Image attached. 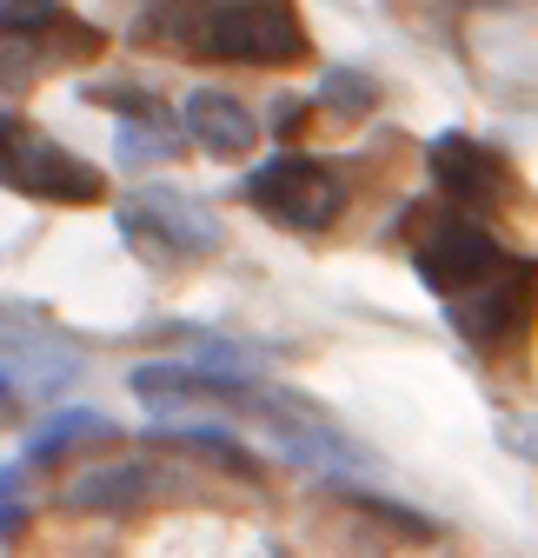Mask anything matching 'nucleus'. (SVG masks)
<instances>
[{"mask_svg":"<svg viewBox=\"0 0 538 558\" xmlns=\"http://www.w3.org/2000/svg\"><path fill=\"white\" fill-rule=\"evenodd\" d=\"M0 186L34 193V199H60V206H87V199H100L107 180L66 147H53L47 133H34L21 113H0Z\"/></svg>","mask_w":538,"mask_h":558,"instance_id":"nucleus-1","label":"nucleus"},{"mask_svg":"<svg viewBox=\"0 0 538 558\" xmlns=\"http://www.w3.org/2000/svg\"><path fill=\"white\" fill-rule=\"evenodd\" d=\"M246 199L259 206V214H273L280 227H293V233H319V227L340 220L346 186H340V173H332L326 160H313V154H280V160L253 167Z\"/></svg>","mask_w":538,"mask_h":558,"instance_id":"nucleus-2","label":"nucleus"},{"mask_svg":"<svg viewBox=\"0 0 538 558\" xmlns=\"http://www.w3.org/2000/svg\"><path fill=\"white\" fill-rule=\"evenodd\" d=\"M199 47L220 53V60H253V66H280L306 53L299 21L280 8V0H227L199 21Z\"/></svg>","mask_w":538,"mask_h":558,"instance_id":"nucleus-3","label":"nucleus"},{"mask_svg":"<svg viewBox=\"0 0 538 558\" xmlns=\"http://www.w3.org/2000/svg\"><path fill=\"white\" fill-rule=\"evenodd\" d=\"M538 319V259H505L486 287L452 300V326L473 345H512Z\"/></svg>","mask_w":538,"mask_h":558,"instance_id":"nucleus-4","label":"nucleus"},{"mask_svg":"<svg viewBox=\"0 0 538 558\" xmlns=\"http://www.w3.org/2000/svg\"><path fill=\"white\" fill-rule=\"evenodd\" d=\"M413 259H419V279H426L432 293H445V300H465L473 287H486V279L505 266L499 240L486 227H473V220H439L413 246Z\"/></svg>","mask_w":538,"mask_h":558,"instance_id":"nucleus-5","label":"nucleus"},{"mask_svg":"<svg viewBox=\"0 0 538 558\" xmlns=\"http://www.w3.org/2000/svg\"><path fill=\"white\" fill-rule=\"evenodd\" d=\"M426 167H432L439 193L458 199L465 214H486L492 199H505V160L492 147H479L473 133H439L426 147Z\"/></svg>","mask_w":538,"mask_h":558,"instance_id":"nucleus-6","label":"nucleus"},{"mask_svg":"<svg viewBox=\"0 0 538 558\" xmlns=\"http://www.w3.org/2000/svg\"><path fill=\"white\" fill-rule=\"evenodd\" d=\"M180 126H186L213 160H246L253 140H259V120H253L233 94H220V87H193L186 107H180Z\"/></svg>","mask_w":538,"mask_h":558,"instance_id":"nucleus-7","label":"nucleus"},{"mask_svg":"<svg viewBox=\"0 0 538 558\" xmlns=\"http://www.w3.org/2000/svg\"><path fill=\"white\" fill-rule=\"evenodd\" d=\"M126 233H154L167 240L173 253H213L220 246V220L207 214V206H193L180 193H147L126 206Z\"/></svg>","mask_w":538,"mask_h":558,"instance_id":"nucleus-8","label":"nucleus"},{"mask_svg":"<svg viewBox=\"0 0 538 558\" xmlns=\"http://www.w3.org/2000/svg\"><path fill=\"white\" fill-rule=\"evenodd\" d=\"M147 493V465H100V472H81L66 506L74 512H120Z\"/></svg>","mask_w":538,"mask_h":558,"instance_id":"nucleus-9","label":"nucleus"},{"mask_svg":"<svg viewBox=\"0 0 538 558\" xmlns=\"http://www.w3.org/2000/svg\"><path fill=\"white\" fill-rule=\"evenodd\" d=\"M113 426L100 412H87V405H74V412H53V418H40L34 426V439H27V459L34 465H53V459H66L74 446H87V439H107Z\"/></svg>","mask_w":538,"mask_h":558,"instance_id":"nucleus-10","label":"nucleus"},{"mask_svg":"<svg viewBox=\"0 0 538 558\" xmlns=\"http://www.w3.org/2000/svg\"><path fill=\"white\" fill-rule=\"evenodd\" d=\"M173 439H180L186 452H199V459H213L220 472H240V478H253V472H259V459H253L233 433H220V426H180Z\"/></svg>","mask_w":538,"mask_h":558,"instance_id":"nucleus-11","label":"nucleus"},{"mask_svg":"<svg viewBox=\"0 0 538 558\" xmlns=\"http://www.w3.org/2000/svg\"><path fill=\"white\" fill-rule=\"evenodd\" d=\"M66 21V0H0V40H40Z\"/></svg>","mask_w":538,"mask_h":558,"instance_id":"nucleus-12","label":"nucleus"},{"mask_svg":"<svg viewBox=\"0 0 538 558\" xmlns=\"http://www.w3.org/2000/svg\"><path fill=\"white\" fill-rule=\"evenodd\" d=\"M319 100L340 113V120H359V113H372V107H379V87H372L366 74H353V66H332V74L319 81Z\"/></svg>","mask_w":538,"mask_h":558,"instance_id":"nucleus-13","label":"nucleus"},{"mask_svg":"<svg viewBox=\"0 0 538 558\" xmlns=\"http://www.w3.org/2000/svg\"><path fill=\"white\" fill-rule=\"evenodd\" d=\"M21 465H0V538H14L21 532Z\"/></svg>","mask_w":538,"mask_h":558,"instance_id":"nucleus-14","label":"nucleus"},{"mask_svg":"<svg viewBox=\"0 0 538 558\" xmlns=\"http://www.w3.org/2000/svg\"><path fill=\"white\" fill-rule=\"evenodd\" d=\"M299 126H306V100H293V94H286V100L273 107V133L286 140V133H299Z\"/></svg>","mask_w":538,"mask_h":558,"instance_id":"nucleus-15","label":"nucleus"},{"mask_svg":"<svg viewBox=\"0 0 538 558\" xmlns=\"http://www.w3.org/2000/svg\"><path fill=\"white\" fill-rule=\"evenodd\" d=\"M0 392H8V379H0Z\"/></svg>","mask_w":538,"mask_h":558,"instance_id":"nucleus-16","label":"nucleus"}]
</instances>
